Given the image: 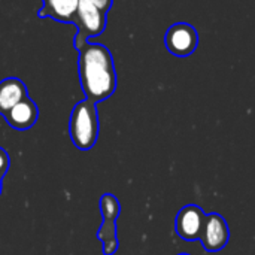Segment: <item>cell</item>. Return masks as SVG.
Here are the masks:
<instances>
[{
	"instance_id": "6da1fadb",
	"label": "cell",
	"mask_w": 255,
	"mask_h": 255,
	"mask_svg": "<svg viewBox=\"0 0 255 255\" xmlns=\"http://www.w3.org/2000/svg\"><path fill=\"white\" fill-rule=\"evenodd\" d=\"M79 81L88 100L109 99L117 88V72L111 51L100 43L84 42L79 48Z\"/></svg>"
},
{
	"instance_id": "7a4b0ae2",
	"label": "cell",
	"mask_w": 255,
	"mask_h": 255,
	"mask_svg": "<svg viewBox=\"0 0 255 255\" xmlns=\"http://www.w3.org/2000/svg\"><path fill=\"white\" fill-rule=\"evenodd\" d=\"M69 136L81 151L91 149L99 139V114L96 103L85 99L75 105L69 120Z\"/></svg>"
},
{
	"instance_id": "3957f363",
	"label": "cell",
	"mask_w": 255,
	"mask_h": 255,
	"mask_svg": "<svg viewBox=\"0 0 255 255\" xmlns=\"http://www.w3.org/2000/svg\"><path fill=\"white\" fill-rule=\"evenodd\" d=\"M100 212L103 217V223L99 229L97 239L103 244V254L114 255L118 250L117 220L121 212V205L118 199L111 193H105L100 199Z\"/></svg>"
},
{
	"instance_id": "277c9868",
	"label": "cell",
	"mask_w": 255,
	"mask_h": 255,
	"mask_svg": "<svg viewBox=\"0 0 255 255\" xmlns=\"http://www.w3.org/2000/svg\"><path fill=\"white\" fill-rule=\"evenodd\" d=\"M164 43L170 54L184 58L197 49L199 33L188 22H176L167 28L164 34Z\"/></svg>"
},
{
	"instance_id": "5b68a950",
	"label": "cell",
	"mask_w": 255,
	"mask_h": 255,
	"mask_svg": "<svg viewBox=\"0 0 255 255\" xmlns=\"http://www.w3.org/2000/svg\"><path fill=\"white\" fill-rule=\"evenodd\" d=\"M73 21L79 28L78 39L94 37L99 36L106 27V12L100 10L90 0H79Z\"/></svg>"
},
{
	"instance_id": "8992f818",
	"label": "cell",
	"mask_w": 255,
	"mask_h": 255,
	"mask_svg": "<svg viewBox=\"0 0 255 255\" xmlns=\"http://www.w3.org/2000/svg\"><path fill=\"white\" fill-rule=\"evenodd\" d=\"M206 221V214L199 205H185L176 215L175 232L187 242H196L200 239Z\"/></svg>"
},
{
	"instance_id": "52a82bcc",
	"label": "cell",
	"mask_w": 255,
	"mask_h": 255,
	"mask_svg": "<svg viewBox=\"0 0 255 255\" xmlns=\"http://www.w3.org/2000/svg\"><path fill=\"white\" fill-rule=\"evenodd\" d=\"M199 241L208 253L223 251L230 241V227L226 218L217 212L206 215L205 227Z\"/></svg>"
},
{
	"instance_id": "ba28073f",
	"label": "cell",
	"mask_w": 255,
	"mask_h": 255,
	"mask_svg": "<svg viewBox=\"0 0 255 255\" xmlns=\"http://www.w3.org/2000/svg\"><path fill=\"white\" fill-rule=\"evenodd\" d=\"M37 117H39V109L30 97H24L9 112L4 114L7 124L16 130L31 128L36 124Z\"/></svg>"
},
{
	"instance_id": "9c48e42d",
	"label": "cell",
	"mask_w": 255,
	"mask_h": 255,
	"mask_svg": "<svg viewBox=\"0 0 255 255\" xmlns=\"http://www.w3.org/2000/svg\"><path fill=\"white\" fill-rule=\"evenodd\" d=\"M27 97V87L18 78H6L0 81V114L9 112L18 102Z\"/></svg>"
},
{
	"instance_id": "30bf717a",
	"label": "cell",
	"mask_w": 255,
	"mask_h": 255,
	"mask_svg": "<svg viewBox=\"0 0 255 255\" xmlns=\"http://www.w3.org/2000/svg\"><path fill=\"white\" fill-rule=\"evenodd\" d=\"M79 0H43L40 16H51L58 21H73Z\"/></svg>"
},
{
	"instance_id": "8fae6325",
	"label": "cell",
	"mask_w": 255,
	"mask_h": 255,
	"mask_svg": "<svg viewBox=\"0 0 255 255\" xmlns=\"http://www.w3.org/2000/svg\"><path fill=\"white\" fill-rule=\"evenodd\" d=\"M9 166H10V160H9V155L7 152L0 146V179L3 181L7 170H9Z\"/></svg>"
},
{
	"instance_id": "7c38bea8",
	"label": "cell",
	"mask_w": 255,
	"mask_h": 255,
	"mask_svg": "<svg viewBox=\"0 0 255 255\" xmlns=\"http://www.w3.org/2000/svg\"><path fill=\"white\" fill-rule=\"evenodd\" d=\"M90 1L103 12H108L111 9V6H112V0H90Z\"/></svg>"
},
{
	"instance_id": "4fadbf2b",
	"label": "cell",
	"mask_w": 255,
	"mask_h": 255,
	"mask_svg": "<svg viewBox=\"0 0 255 255\" xmlns=\"http://www.w3.org/2000/svg\"><path fill=\"white\" fill-rule=\"evenodd\" d=\"M1 187H3V181L0 179V194H1Z\"/></svg>"
},
{
	"instance_id": "5bb4252c",
	"label": "cell",
	"mask_w": 255,
	"mask_h": 255,
	"mask_svg": "<svg viewBox=\"0 0 255 255\" xmlns=\"http://www.w3.org/2000/svg\"><path fill=\"white\" fill-rule=\"evenodd\" d=\"M178 255H190V254H187V253H181V254H178Z\"/></svg>"
}]
</instances>
